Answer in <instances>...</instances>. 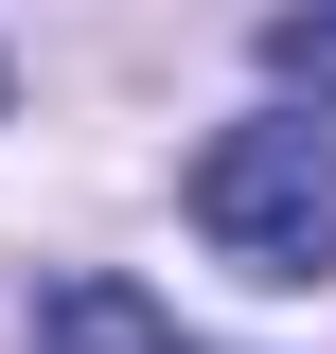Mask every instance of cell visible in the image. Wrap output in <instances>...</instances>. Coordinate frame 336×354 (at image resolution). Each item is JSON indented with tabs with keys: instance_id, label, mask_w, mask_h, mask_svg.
<instances>
[{
	"instance_id": "1",
	"label": "cell",
	"mask_w": 336,
	"mask_h": 354,
	"mask_svg": "<svg viewBox=\"0 0 336 354\" xmlns=\"http://www.w3.org/2000/svg\"><path fill=\"white\" fill-rule=\"evenodd\" d=\"M195 230L212 266H248V283H336V124L265 106L195 160Z\"/></svg>"
},
{
	"instance_id": "3",
	"label": "cell",
	"mask_w": 336,
	"mask_h": 354,
	"mask_svg": "<svg viewBox=\"0 0 336 354\" xmlns=\"http://www.w3.org/2000/svg\"><path fill=\"white\" fill-rule=\"evenodd\" d=\"M265 71H301V88H336V0H283V18H265Z\"/></svg>"
},
{
	"instance_id": "2",
	"label": "cell",
	"mask_w": 336,
	"mask_h": 354,
	"mask_svg": "<svg viewBox=\"0 0 336 354\" xmlns=\"http://www.w3.org/2000/svg\"><path fill=\"white\" fill-rule=\"evenodd\" d=\"M36 354H195V337H177V319L142 301V283H106V266H71V283L36 301Z\"/></svg>"
}]
</instances>
